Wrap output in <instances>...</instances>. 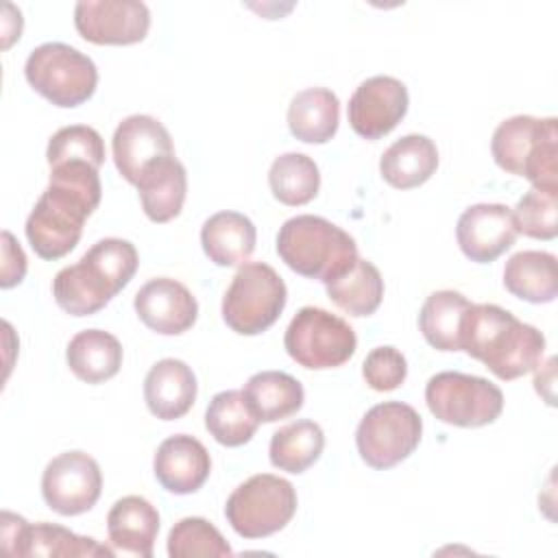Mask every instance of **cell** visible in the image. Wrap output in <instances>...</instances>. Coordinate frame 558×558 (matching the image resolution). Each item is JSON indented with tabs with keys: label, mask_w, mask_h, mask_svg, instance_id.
<instances>
[{
	"label": "cell",
	"mask_w": 558,
	"mask_h": 558,
	"mask_svg": "<svg viewBox=\"0 0 558 558\" xmlns=\"http://www.w3.org/2000/svg\"><path fill=\"white\" fill-rule=\"evenodd\" d=\"M98 168L68 161L50 168L48 187L26 218V238L33 251L48 262L68 255L81 240L85 220L100 205Z\"/></svg>",
	"instance_id": "obj_1"
},
{
	"label": "cell",
	"mask_w": 558,
	"mask_h": 558,
	"mask_svg": "<svg viewBox=\"0 0 558 558\" xmlns=\"http://www.w3.org/2000/svg\"><path fill=\"white\" fill-rule=\"evenodd\" d=\"M460 351L510 381L541 366L545 336L495 303H471L462 318Z\"/></svg>",
	"instance_id": "obj_2"
},
{
	"label": "cell",
	"mask_w": 558,
	"mask_h": 558,
	"mask_svg": "<svg viewBox=\"0 0 558 558\" xmlns=\"http://www.w3.org/2000/svg\"><path fill=\"white\" fill-rule=\"evenodd\" d=\"M137 264V251L129 240H98L76 264L57 272L52 296L70 316H92L133 279Z\"/></svg>",
	"instance_id": "obj_3"
},
{
	"label": "cell",
	"mask_w": 558,
	"mask_h": 558,
	"mask_svg": "<svg viewBox=\"0 0 558 558\" xmlns=\"http://www.w3.org/2000/svg\"><path fill=\"white\" fill-rule=\"evenodd\" d=\"M277 255L296 275L318 279L325 286L360 257L355 240L344 229L312 214L294 216L281 225Z\"/></svg>",
	"instance_id": "obj_4"
},
{
	"label": "cell",
	"mask_w": 558,
	"mask_h": 558,
	"mask_svg": "<svg viewBox=\"0 0 558 558\" xmlns=\"http://www.w3.org/2000/svg\"><path fill=\"white\" fill-rule=\"evenodd\" d=\"M495 163L532 187L558 194V120L512 116L504 120L490 140Z\"/></svg>",
	"instance_id": "obj_5"
},
{
	"label": "cell",
	"mask_w": 558,
	"mask_h": 558,
	"mask_svg": "<svg viewBox=\"0 0 558 558\" xmlns=\"http://www.w3.org/2000/svg\"><path fill=\"white\" fill-rule=\"evenodd\" d=\"M288 301L279 272L264 262H246L222 296V318L240 336H257L275 325Z\"/></svg>",
	"instance_id": "obj_6"
},
{
	"label": "cell",
	"mask_w": 558,
	"mask_h": 558,
	"mask_svg": "<svg viewBox=\"0 0 558 558\" xmlns=\"http://www.w3.org/2000/svg\"><path fill=\"white\" fill-rule=\"evenodd\" d=\"M24 74L39 96L63 109L78 107L89 100L98 85V70L94 61L61 41H48L31 50Z\"/></svg>",
	"instance_id": "obj_7"
},
{
	"label": "cell",
	"mask_w": 558,
	"mask_h": 558,
	"mask_svg": "<svg viewBox=\"0 0 558 558\" xmlns=\"http://www.w3.org/2000/svg\"><path fill=\"white\" fill-rule=\"evenodd\" d=\"M294 512V486L272 473H257L242 482L225 506L229 525L244 538H264L283 530Z\"/></svg>",
	"instance_id": "obj_8"
},
{
	"label": "cell",
	"mask_w": 558,
	"mask_h": 558,
	"mask_svg": "<svg viewBox=\"0 0 558 558\" xmlns=\"http://www.w3.org/2000/svg\"><path fill=\"white\" fill-rule=\"evenodd\" d=\"M283 347L299 366L325 371L349 362L357 338L344 318L320 307H301L286 329Z\"/></svg>",
	"instance_id": "obj_9"
},
{
	"label": "cell",
	"mask_w": 558,
	"mask_h": 558,
	"mask_svg": "<svg viewBox=\"0 0 558 558\" xmlns=\"http://www.w3.org/2000/svg\"><path fill=\"white\" fill-rule=\"evenodd\" d=\"M429 412L456 427H482L504 410V392L493 381L458 371H442L425 386Z\"/></svg>",
	"instance_id": "obj_10"
},
{
	"label": "cell",
	"mask_w": 558,
	"mask_h": 558,
	"mask_svg": "<svg viewBox=\"0 0 558 558\" xmlns=\"http://www.w3.org/2000/svg\"><path fill=\"white\" fill-rule=\"evenodd\" d=\"M421 434L423 421L412 405L384 401L362 416L355 432V445L360 458L368 466L384 471L410 458L421 442Z\"/></svg>",
	"instance_id": "obj_11"
},
{
	"label": "cell",
	"mask_w": 558,
	"mask_h": 558,
	"mask_svg": "<svg viewBox=\"0 0 558 558\" xmlns=\"http://www.w3.org/2000/svg\"><path fill=\"white\" fill-rule=\"evenodd\" d=\"M102 490L98 462L85 451H65L52 458L41 475V495L50 510L76 517L92 510Z\"/></svg>",
	"instance_id": "obj_12"
},
{
	"label": "cell",
	"mask_w": 558,
	"mask_h": 558,
	"mask_svg": "<svg viewBox=\"0 0 558 558\" xmlns=\"http://www.w3.org/2000/svg\"><path fill=\"white\" fill-rule=\"evenodd\" d=\"M74 26L85 41L98 46H129L148 35L150 11L137 0H81Z\"/></svg>",
	"instance_id": "obj_13"
},
{
	"label": "cell",
	"mask_w": 558,
	"mask_h": 558,
	"mask_svg": "<svg viewBox=\"0 0 558 558\" xmlns=\"http://www.w3.org/2000/svg\"><path fill=\"white\" fill-rule=\"evenodd\" d=\"M408 89L395 76H371L349 98L347 116L351 129L364 140L388 135L408 113Z\"/></svg>",
	"instance_id": "obj_14"
},
{
	"label": "cell",
	"mask_w": 558,
	"mask_h": 558,
	"mask_svg": "<svg viewBox=\"0 0 558 558\" xmlns=\"http://www.w3.org/2000/svg\"><path fill=\"white\" fill-rule=\"evenodd\" d=\"M111 148L118 172L131 185H137L148 166L174 155L168 129L157 118L144 113L129 116L118 124Z\"/></svg>",
	"instance_id": "obj_15"
},
{
	"label": "cell",
	"mask_w": 558,
	"mask_h": 558,
	"mask_svg": "<svg viewBox=\"0 0 558 558\" xmlns=\"http://www.w3.org/2000/svg\"><path fill=\"white\" fill-rule=\"evenodd\" d=\"M519 231L512 218V209L501 203H477L462 211L456 225V238L460 251L477 264L495 262L506 253Z\"/></svg>",
	"instance_id": "obj_16"
},
{
	"label": "cell",
	"mask_w": 558,
	"mask_h": 558,
	"mask_svg": "<svg viewBox=\"0 0 558 558\" xmlns=\"http://www.w3.org/2000/svg\"><path fill=\"white\" fill-rule=\"evenodd\" d=\"M133 307L140 320L161 336L187 331L198 316V303L192 292L170 277H157L144 283L135 294Z\"/></svg>",
	"instance_id": "obj_17"
},
{
	"label": "cell",
	"mask_w": 558,
	"mask_h": 558,
	"mask_svg": "<svg viewBox=\"0 0 558 558\" xmlns=\"http://www.w3.org/2000/svg\"><path fill=\"white\" fill-rule=\"evenodd\" d=\"M157 482L174 495L196 493L209 477L211 458L205 445L190 434L166 438L153 460Z\"/></svg>",
	"instance_id": "obj_18"
},
{
	"label": "cell",
	"mask_w": 558,
	"mask_h": 558,
	"mask_svg": "<svg viewBox=\"0 0 558 558\" xmlns=\"http://www.w3.org/2000/svg\"><path fill=\"white\" fill-rule=\"evenodd\" d=\"M157 532L159 512L148 499L140 495H126L118 499L107 514L109 545L116 554L150 558Z\"/></svg>",
	"instance_id": "obj_19"
},
{
	"label": "cell",
	"mask_w": 558,
	"mask_h": 558,
	"mask_svg": "<svg viewBox=\"0 0 558 558\" xmlns=\"http://www.w3.org/2000/svg\"><path fill=\"white\" fill-rule=\"evenodd\" d=\"M198 386L194 371L174 357L159 360L144 379V401L153 416L174 421L190 412Z\"/></svg>",
	"instance_id": "obj_20"
},
{
	"label": "cell",
	"mask_w": 558,
	"mask_h": 558,
	"mask_svg": "<svg viewBox=\"0 0 558 558\" xmlns=\"http://www.w3.org/2000/svg\"><path fill=\"white\" fill-rule=\"evenodd\" d=\"M140 203L153 222H168L183 209L187 194V174L183 163L170 155L148 166L137 181Z\"/></svg>",
	"instance_id": "obj_21"
},
{
	"label": "cell",
	"mask_w": 558,
	"mask_h": 558,
	"mask_svg": "<svg viewBox=\"0 0 558 558\" xmlns=\"http://www.w3.org/2000/svg\"><path fill=\"white\" fill-rule=\"evenodd\" d=\"M438 168V148L427 135H403L379 159L384 181L397 190L423 185Z\"/></svg>",
	"instance_id": "obj_22"
},
{
	"label": "cell",
	"mask_w": 558,
	"mask_h": 558,
	"mask_svg": "<svg viewBox=\"0 0 558 558\" xmlns=\"http://www.w3.org/2000/svg\"><path fill=\"white\" fill-rule=\"evenodd\" d=\"M257 231L240 211H218L203 222L201 244L216 266H242L255 251Z\"/></svg>",
	"instance_id": "obj_23"
},
{
	"label": "cell",
	"mask_w": 558,
	"mask_h": 558,
	"mask_svg": "<svg viewBox=\"0 0 558 558\" xmlns=\"http://www.w3.org/2000/svg\"><path fill=\"white\" fill-rule=\"evenodd\" d=\"M340 122V100L327 87H307L290 100L288 129L305 144L329 142Z\"/></svg>",
	"instance_id": "obj_24"
},
{
	"label": "cell",
	"mask_w": 558,
	"mask_h": 558,
	"mask_svg": "<svg viewBox=\"0 0 558 558\" xmlns=\"http://www.w3.org/2000/svg\"><path fill=\"white\" fill-rule=\"evenodd\" d=\"M244 399L259 423H275L303 408L305 392L296 377L283 371H262L248 377Z\"/></svg>",
	"instance_id": "obj_25"
},
{
	"label": "cell",
	"mask_w": 558,
	"mask_h": 558,
	"mask_svg": "<svg viewBox=\"0 0 558 558\" xmlns=\"http://www.w3.org/2000/svg\"><path fill=\"white\" fill-rule=\"evenodd\" d=\"M65 360L81 381L102 384L118 375L122 366V344L109 331L85 329L70 340Z\"/></svg>",
	"instance_id": "obj_26"
},
{
	"label": "cell",
	"mask_w": 558,
	"mask_h": 558,
	"mask_svg": "<svg viewBox=\"0 0 558 558\" xmlns=\"http://www.w3.org/2000/svg\"><path fill=\"white\" fill-rule=\"evenodd\" d=\"M504 286L527 303H551L558 294L556 257L545 251H519L504 268Z\"/></svg>",
	"instance_id": "obj_27"
},
{
	"label": "cell",
	"mask_w": 558,
	"mask_h": 558,
	"mask_svg": "<svg viewBox=\"0 0 558 558\" xmlns=\"http://www.w3.org/2000/svg\"><path fill=\"white\" fill-rule=\"evenodd\" d=\"M13 556H116V551L107 545L96 543L89 536H78L63 525L57 523H26L15 547Z\"/></svg>",
	"instance_id": "obj_28"
},
{
	"label": "cell",
	"mask_w": 558,
	"mask_h": 558,
	"mask_svg": "<svg viewBox=\"0 0 558 558\" xmlns=\"http://www.w3.org/2000/svg\"><path fill=\"white\" fill-rule=\"evenodd\" d=\"M471 301L456 290L432 292L418 314V327L429 347L438 351H460L462 318Z\"/></svg>",
	"instance_id": "obj_29"
},
{
	"label": "cell",
	"mask_w": 558,
	"mask_h": 558,
	"mask_svg": "<svg viewBox=\"0 0 558 558\" xmlns=\"http://www.w3.org/2000/svg\"><path fill=\"white\" fill-rule=\"evenodd\" d=\"M325 288L327 296L351 316H371L384 299V279L377 266L362 257Z\"/></svg>",
	"instance_id": "obj_30"
},
{
	"label": "cell",
	"mask_w": 558,
	"mask_h": 558,
	"mask_svg": "<svg viewBox=\"0 0 558 558\" xmlns=\"http://www.w3.org/2000/svg\"><path fill=\"white\" fill-rule=\"evenodd\" d=\"M325 449V434L318 423L301 418L283 425L270 438V462L279 471L303 473Z\"/></svg>",
	"instance_id": "obj_31"
},
{
	"label": "cell",
	"mask_w": 558,
	"mask_h": 558,
	"mask_svg": "<svg viewBox=\"0 0 558 558\" xmlns=\"http://www.w3.org/2000/svg\"><path fill=\"white\" fill-rule=\"evenodd\" d=\"M259 421L251 412L242 390H222L211 397L205 410V427L216 442L240 447L257 432Z\"/></svg>",
	"instance_id": "obj_32"
},
{
	"label": "cell",
	"mask_w": 558,
	"mask_h": 558,
	"mask_svg": "<svg viewBox=\"0 0 558 558\" xmlns=\"http://www.w3.org/2000/svg\"><path fill=\"white\" fill-rule=\"evenodd\" d=\"M268 185L279 203L299 207L316 198L320 172L312 157L303 153H286L272 161L268 170Z\"/></svg>",
	"instance_id": "obj_33"
},
{
	"label": "cell",
	"mask_w": 558,
	"mask_h": 558,
	"mask_svg": "<svg viewBox=\"0 0 558 558\" xmlns=\"http://www.w3.org/2000/svg\"><path fill=\"white\" fill-rule=\"evenodd\" d=\"M168 554L172 558L194 556H231L233 549L207 519L185 517L168 534Z\"/></svg>",
	"instance_id": "obj_34"
},
{
	"label": "cell",
	"mask_w": 558,
	"mask_h": 558,
	"mask_svg": "<svg viewBox=\"0 0 558 558\" xmlns=\"http://www.w3.org/2000/svg\"><path fill=\"white\" fill-rule=\"evenodd\" d=\"M46 159L50 168L68 161H83L100 168L105 161V144L96 129L87 124H70L50 137Z\"/></svg>",
	"instance_id": "obj_35"
},
{
	"label": "cell",
	"mask_w": 558,
	"mask_h": 558,
	"mask_svg": "<svg viewBox=\"0 0 558 558\" xmlns=\"http://www.w3.org/2000/svg\"><path fill=\"white\" fill-rule=\"evenodd\" d=\"M558 194L543 192L532 187L523 194L512 211L517 231L536 238V240H554L558 233Z\"/></svg>",
	"instance_id": "obj_36"
},
{
	"label": "cell",
	"mask_w": 558,
	"mask_h": 558,
	"mask_svg": "<svg viewBox=\"0 0 558 558\" xmlns=\"http://www.w3.org/2000/svg\"><path fill=\"white\" fill-rule=\"evenodd\" d=\"M362 375L373 390L388 392L405 381L408 362L399 349L377 347L366 355L362 364Z\"/></svg>",
	"instance_id": "obj_37"
},
{
	"label": "cell",
	"mask_w": 558,
	"mask_h": 558,
	"mask_svg": "<svg viewBox=\"0 0 558 558\" xmlns=\"http://www.w3.org/2000/svg\"><path fill=\"white\" fill-rule=\"evenodd\" d=\"M26 275V255L9 231H2V288L17 286Z\"/></svg>",
	"instance_id": "obj_38"
}]
</instances>
